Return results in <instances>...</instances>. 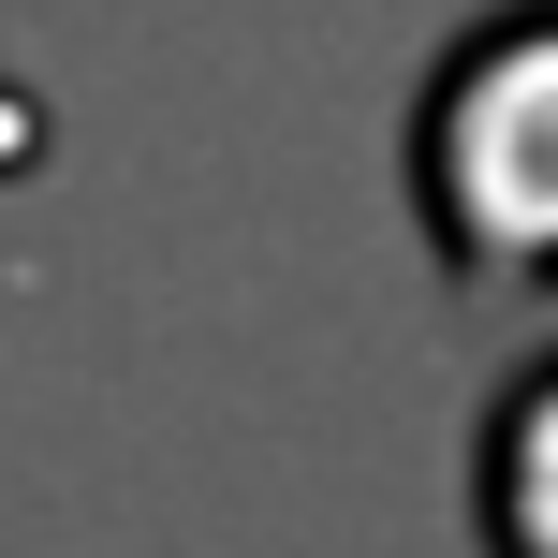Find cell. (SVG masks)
<instances>
[{
    "label": "cell",
    "mask_w": 558,
    "mask_h": 558,
    "mask_svg": "<svg viewBox=\"0 0 558 558\" xmlns=\"http://www.w3.org/2000/svg\"><path fill=\"white\" fill-rule=\"evenodd\" d=\"M412 206L471 294H558V0L456 29L412 104Z\"/></svg>",
    "instance_id": "1"
},
{
    "label": "cell",
    "mask_w": 558,
    "mask_h": 558,
    "mask_svg": "<svg viewBox=\"0 0 558 558\" xmlns=\"http://www.w3.org/2000/svg\"><path fill=\"white\" fill-rule=\"evenodd\" d=\"M485 558H558V353L514 367L500 412H485V471H471Z\"/></svg>",
    "instance_id": "2"
}]
</instances>
